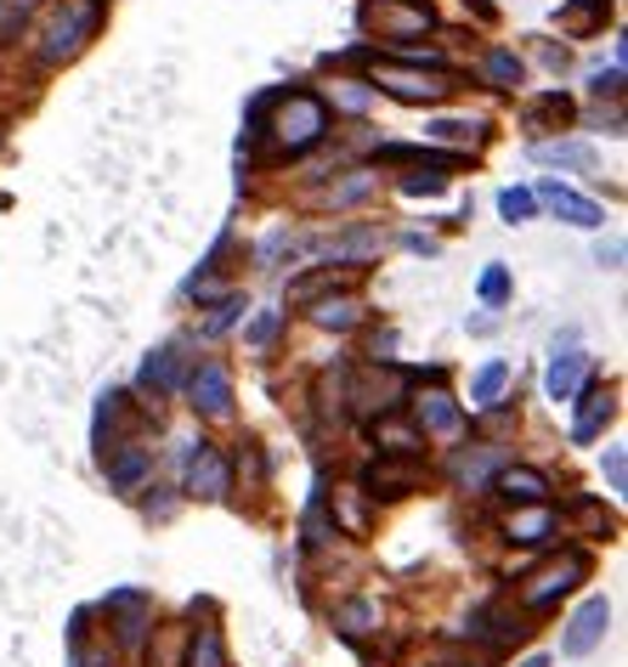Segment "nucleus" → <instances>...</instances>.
I'll list each match as a JSON object with an SVG mask.
<instances>
[{"instance_id": "nucleus-34", "label": "nucleus", "mask_w": 628, "mask_h": 667, "mask_svg": "<svg viewBox=\"0 0 628 667\" xmlns=\"http://www.w3.org/2000/svg\"><path fill=\"white\" fill-rule=\"evenodd\" d=\"M431 137H442V142H481V125H470V119H437Z\"/></svg>"}, {"instance_id": "nucleus-29", "label": "nucleus", "mask_w": 628, "mask_h": 667, "mask_svg": "<svg viewBox=\"0 0 628 667\" xmlns=\"http://www.w3.org/2000/svg\"><path fill=\"white\" fill-rule=\"evenodd\" d=\"M481 74L492 80V85H521V57L515 51H487V62H481Z\"/></svg>"}, {"instance_id": "nucleus-24", "label": "nucleus", "mask_w": 628, "mask_h": 667, "mask_svg": "<svg viewBox=\"0 0 628 667\" xmlns=\"http://www.w3.org/2000/svg\"><path fill=\"white\" fill-rule=\"evenodd\" d=\"M187 667H226V651H221V628H216V622H205V628L193 633Z\"/></svg>"}, {"instance_id": "nucleus-16", "label": "nucleus", "mask_w": 628, "mask_h": 667, "mask_svg": "<svg viewBox=\"0 0 628 667\" xmlns=\"http://www.w3.org/2000/svg\"><path fill=\"white\" fill-rule=\"evenodd\" d=\"M380 244H385V232H380V226H351V232H340V238L328 244V266H335V260L362 266V260H374V255H380Z\"/></svg>"}, {"instance_id": "nucleus-15", "label": "nucleus", "mask_w": 628, "mask_h": 667, "mask_svg": "<svg viewBox=\"0 0 628 667\" xmlns=\"http://www.w3.org/2000/svg\"><path fill=\"white\" fill-rule=\"evenodd\" d=\"M492 487H499L510 504H544L549 498V481L538 470H526V464H504V470L492 476Z\"/></svg>"}, {"instance_id": "nucleus-43", "label": "nucleus", "mask_w": 628, "mask_h": 667, "mask_svg": "<svg viewBox=\"0 0 628 667\" xmlns=\"http://www.w3.org/2000/svg\"><path fill=\"white\" fill-rule=\"evenodd\" d=\"M544 62H549V69H567L572 57H567V46H544Z\"/></svg>"}, {"instance_id": "nucleus-8", "label": "nucleus", "mask_w": 628, "mask_h": 667, "mask_svg": "<svg viewBox=\"0 0 628 667\" xmlns=\"http://www.w3.org/2000/svg\"><path fill=\"white\" fill-rule=\"evenodd\" d=\"M103 470H108V487H114V492H137V487H148V476H153V453H148L142 442H119V447L103 458Z\"/></svg>"}, {"instance_id": "nucleus-11", "label": "nucleus", "mask_w": 628, "mask_h": 667, "mask_svg": "<svg viewBox=\"0 0 628 667\" xmlns=\"http://www.w3.org/2000/svg\"><path fill=\"white\" fill-rule=\"evenodd\" d=\"M414 419H419V430H431V436H458V430H465V413H458V402L447 390L414 396Z\"/></svg>"}, {"instance_id": "nucleus-2", "label": "nucleus", "mask_w": 628, "mask_h": 667, "mask_svg": "<svg viewBox=\"0 0 628 667\" xmlns=\"http://www.w3.org/2000/svg\"><path fill=\"white\" fill-rule=\"evenodd\" d=\"M583 572H589V554H560V560L538 565V572L521 583V606H526V611H549L567 588H578Z\"/></svg>"}, {"instance_id": "nucleus-3", "label": "nucleus", "mask_w": 628, "mask_h": 667, "mask_svg": "<svg viewBox=\"0 0 628 667\" xmlns=\"http://www.w3.org/2000/svg\"><path fill=\"white\" fill-rule=\"evenodd\" d=\"M182 458H187V492H193V498H205V504H221L226 487H233V464H226L205 436L187 442Z\"/></svg>"}, {"instance_id": "nucleus-23", "label": "nucleus", "mask_w": 628, "mask_h": 667, "mask_svg": "<svg viewBox=\"0 0 628 667\" xmlns=\"http://www.w3.org/2000/svg\"><path fill=\"white\" fill-rule=\"evenodd\" d=\"M549 531H555V510L544 504V510H533V515H510L504 538H510V543H544Z\"/></svg>"}, {"instance_id": "nucleus-22", "label": "nucleus", "mask_w": 628, "mask_h": 667, "mask_svg": "<svg viewBox=\"0 0 628 667\" xmlns=\"http://www.w3.org/2000/svg\"><path fill=\"white\" fill-rule=\"evenodd\" d=\"M374 442H380L385 458H408V464L419 458V436H414L408 424H396V419H380V424H374Z\"/></svg>"}, {"instance_id": "nucleus-21", "label": "nucleus", "mask_w": 628, "mask_h": 667, "mask_svg": "<svg viewBox=\"0 0 628 667\" xmlns=\"http://www.w3.org/2000/svg\"><path fill=\"white\" fill-rule=\"evenodd\" d=\"M335 628L346 633V640H362V633L380 628V606L374 599H346V606L335 611Z\"/></svg>"}, {"instance_id": "nucleus-37", "label": "nucleus", "mask_w": 628, "mask_h": 667, "mask_svg": "<svg viewBox=\"0 0 628 667\" xmlns=\"http://www.w3.org/2000/svg\"><path fill=\"white\" fill-rule=\"evenodd\" d=\"M369 187H374V171H357L351 182H340L335 192H328V204L340 210V204H351V198H362V192H369Z\"/></svg>"}, {"instance_id": "nucleus-42", "label": "nucleus", "mask_w": 628, "mask_h": 667, "mask_svg": "<svg viewBox=\"0 0 628 667\" xmlns=\"http://www.w3.org/2000/svg\"><path fill=\"white\" fill-rule=\"evenodd\" d=\"M414 255H437V238H419V232H408V238H403Z\"/></svg>"}, {"instance_id": "nucleus-32", "label": "nucleus", "mask_w": 628, "mask_h": 667, "mask_svg": "<svg viewBox=\"0 0 628 667\" xmlns=\"http://www.w3.org/2000/svg\"><path fill=\"white\" fill-rule=\"evenodd\" d=\"M606 7L612 0H567V7H560V23H578V28H594L606 17Z\"/></svg>"}, {"instance_id": "nucleus-41", "label": "nucleus", "mask_w": 628, "mask_h": 667, "mask_svg": "<svg viewBox=\"0 0 628 667\" xmlns=\"http://www.w3.org/2000/svg\"><path fill=\"white\" fill-rule=\"evenodd\" d=\"M594 96H623V69H612V74H594V85H589Z\"/></svg>"}, {"instance_id": "nucleus-30", "label": "nucleus", "mask_w": 628, "mask_h": 667, "mask_svg": "<svg viewBox=\"0 0 628 667\" xmlns=\"http://www.w3.org/2000/svg\"><path fill=\"white\" fill-rule=\"evenodd\" d=\"M244 306H249V300H244V294H226V300H221V306H216V312L205 317V334H210V340H216V334H226V328H233V323L244 317Z\"/></svg>"}, {"instance_id": "nucleus-14", "label": "nucleus", "mask_w": 628, "mask_h": 667, "mask_svg": "<svg viewBox=\"0 0 628 667\" xmlns=\"http://www.w3.org/2000/svg\"><path fill=\"white\" fill-rule=\"evenodd\" d=\"M374 85L391 91L396 103H442L447 96V80H419V74H403V69H374Z\"/></svg>"}, {"instance_id": "nucleus-12", "label": "nucleus", "mask_w": 628, "mask_h": 667, "mask_svg": "<svg viewBox=\"0 0 628 667\" xmlns=\"http://www.w3.org/2000/svg\"><path fill=\"white\" fill-rule=\"evenodd\" d=\"M137 385H142L148 396H171V390L182 385V346H159V351H148Z\"/></svg>"}, {"instance_id": "nucleus-27", "label": "nucleus", "mask_w": 628, "mask_h": 667, "mask_svg": "<svg viewBox=\"0 0 628 667\" xmlns=\"http://www.w3.org/2000/svg\"><path fill=\"white\" fill-rule=\"evenodd\" d=\"M499 215H504L510 226L533 221V215H538V198H533V187H504V192H499Z\"/></svg>"}, {"instance_id": "nucleus-40", "label": "nucleus", "mask_w": 628, "mask_h": 667, "mask_svg": "<svg viewBox=\"0 0 628 667\" xmlns=\"http://www.w3.org/2000/svg\"><path fill=\"white\" fill-rule=\"evenodd\" d=\"M391 356H396V334H391V328H380L374 340H369V362H391Z\"/></svg>"}, {"instance_id": "nucleus-19", "label": "nucleus", "mask_w": 628, "mask_h": 667, "mask_svg": "<svg viewBox=\"0 0 628 667\" xmlns=\"http://www.w3.org/2000/svg\"><path fill=\"white\" fill-rule=\"evenodd\" d=\"M504 453H492V447H481V453H458L453 458V481H465V487H481L487 476H499L504 470Z\"/></svg>"}, {"instance_id": "nucleus-10", "label": "nucleus", "mask_w": 628, "mask_h": 667, "mask_svg": "<svg viewBox=\"0 0 628 667\" xmlns=\"http://www.w3.org/2000/svg\"><path fill=\"white\" fill-rule=\"evenodd\" d=\"M617 419V390L606 385H589V390H578V424H572V442H594L601 430Z\"/></svg>"}, {"instance_id": "nucleus-39", "label": "nucleus", "mask_w": 628, "mask_h": 667, "mask_svg": "<svg viewBox=\"0 0 628 667\" xmlns=\"http://www.w3.org/2000/svg\"><path fill=\"white\" fill-rule=\"evenodd\" d=\"M606 481H612L617 492L628 487V453H623V447H612V453H606Z\"/></svg>"}, {"instance_id": "nucleus-6", "label": "nucleus", "mask_w": 628, "mask_h": 667, "mask_svg": "<svg viewBox=\"0 0 628 667\" xmlns=\"http://www.w3.org/2000/svg\"><path fill=\"white\" fill-rule=\"evenodd\" d=\"M187 402L198 419H226L233 413V374H226L221 362H205V368L187 379Z\"/></svg>"}, {"instance_id": "nucleus-20", "label": "nucleus", "mask_w": 628, "mask_h": 667, "mask_svg": "<svg viewBox=\"0 0 628 667\" xmlns=\"http://www.w3.org/2000/svg\"><path fill=\"white\" fill-rule=\"evenodd\" d=\"M312 323H317V328L346 334V328H357V323H362V306H357L351 294H340V300H335V294H323L317 306H312Z\"/></svg>"}, {"instance_id": "nucleus-38", "label": "nucleus", "mask_w": 628, "mask_h": 667, "mask_svg": "<svg viewBox=\"0 0 628 667\" xmlns=\"http://www.w3.org/2000/svg\"><path fill=\"white\" fill-rule=\"evenodd\" d=\"M447 187V176H408L403 182V192H414V198H437Z\"/></svg>"}, {"instance_id": "nucleus-44", "label": "nucleus", "mask_w": 628, "mask_h": 667, "mask_svg": "<svg viewBox=\"0 0 628 667\" xmlns=\"http://www.w3.org/2000/svg\"><path fill=\"white\" fill-rule=\"evenodd\" d=\"M594 260H601V266H617V260H623V244H601V255H594Z\"/></svg>"}, {"instance_id": "nucleus-9", "label": "nucleus", "mask_w": 628, "mask_h": 667, "mask_svg": "<svg viewBox=\"0 0 628 667\" xmlns=\"http://www.w3.org/2000/svg\"><path fill=\"white\" fill-rule=\"evenodd\" d=\"M533 198H544V204H549L560 221H572V226H601V221H606V210L594 204V198L572 192L567 182H538V192H533Z\"/></svg>"}, {"instance_id": "nucleus-4", "label": "nucleus", "mask_w": 628, "mask_h": 667, "mask_svg": "<svg viewBox=\"0 0 628 667\" xmlns=\"http://www.w3.org/2000/svg\"><path fill=\"white\" fill-rule=\"evenodd\" d=\"M606 628H612V599L606 594H589L583 606L572 611L567 633H560V651H567V656H589L594 645L606 640Z\"/></svg>"}, {"instance_id": "nucleus-13", "label": "nucleus", "mask_w": 628, "mask_h": 667, "mask_svg": "<svg viewBox=\"0 0 628 667\" xmlns=\"http://www.w3.org/2000/svg\"><path fill=\"white\" fill-rule=\"evenodd\" d=\"M589 379V351H555L549 374H544V390L555 396V402H572V396L583 390Z\"/></svg>"}, {"instance_id": "nucleus-35", "label": "nucleus", "mask_w": 628, "mask_h": 667, "mask_svg": "<svg viewBox=\"0 0 628 667\" xmlns=\"http://www.w3.org/2000/svg\"><path fill=\"white\" fill-rule=\"evenodd\" d=\"M328 283H335V266H323V272H306V278H294L289 283V300H294V306H301V300H312L317 289H328Z\"/></svg>"}, {"instance_id": "nucleus-45", "label": "nucleus", "mask_w": 628, "mask_h": 667, "mask_svg": "<svg viewBox=\"0 0 628 667\" xmlns=\"http://www.w3.org/2000/svg\"><path fill=\"white\" fill-rule=\"evenodd\" d=\"M521 667H555V662H549V656H526Z\"/></svg>"}, {"instance_id": "nucleus-25", "label": "nucleus", "mask_w": 628, "mask_h": 667, "mask_svg": "<svg viewBox=\"0 0 628 667\" xmlns=\"http://www.w3.org/2000/svg\"><path fill=\"white\" fill-rule=\"evenodd\" d=\"M504 385H510V362H487V368L476 374V385H470V402L476 408H492L504 396Z\"/></svg>"}, {"instance_id": "nucleus-7", "label": "nucleus", "mask_w": 628, "mask_h": 667, "mask_svg": "<svg viewBox=\"0 0 628 667\" xmlns=\"http://www.w3.org/2000/svg\"><path fill=\"white\" fill-rule=\"evenodd\" d=\"M96 28V7H74V12H57L51 23H46V40H40V57L46 62H69L80 46H85V35Z\"/></svg>"}, {"instance_id": "nucleus-33", "label": "nucleus", "mask_w": 628, "mask_h": 667, "mask_svg": "<svg viewBox=\"0 0 628 667\" xmlns=\"http://www.w3.org/2000/svg\"><path fill=\"white\" fill-rule=\"evenodd\" d=\"M278 328H283V312H260V317L249 323V334H244L249 351H267V346L278 340Z\"/></svg>"}, {"instance_id": "nucleus-28", "label": "nucleus", "mask_w": 628, "mask_h": 667, "mask_svg": "<svg viewBox=\"0 0 628 667\" xmlns=\"http://www.w3.org/2000/svg\"><path fill=\"white\" fill-rule=\"evenodd\" d=\"M572 515H578V526H583V538H612V531H617V520H612L601 504H594V498H578Z\"/></svg>"}, {"instance_id": "nucleus-17", "label": "nucleus", "mask_w": 628, "mask_h": 667, "mask_svg": "<svg viewBox=\"0 0 628 667\" xmlns=\"http://www.w3.org/2000/svg\"><path fill=\"white\" fill-rule=\"evenodd\" d=\"M572 125V96L567 91H544L533 108H526V130H567Z\"/></svg>"}, {"instance_id": "nucleus-26", "label": "nucleus", "mask_w": 628, "mask_h": 667, "mask_svg": "<svg viewBox=\"0 0 628 667\" xmlns=\"http://www.w3.org/2000/svg\"><path fill=\"white\" fill-rule=\"evenodd\" d=\"M533 159H544V164H572V171H594V148H589V142H555V148H533Z\"/></svg>"}, {"instance_id": "nucleus-31", "label": "nucleus", "mask_w": 628, "mask_h": 667, "mask_svg": "<svg viewBox=\"0 0 628 667\" xmlns=\"http://www.w3.org/2000/svg\"><path fill=\"white\" fill-rule=\"evenodd\" d=\"M481 300H487V306H504V300H510V266H499V260H492L487 266V272H481Z\"/></svg>"}, {"instance_id": "nucleus-1", "label": "nucleus", "mask_w": 628, "mask_h": 667, "mask_svg": "<svg viewBox=\"0 0 628 667\" xmlns=\"http://www.w3.org/2000/svg\"><path fill=\"white\" fill-rule=\"evenodd\" d=\"M272 108H278V119H272V125H260V130H272V148H278V153H306V148L323 142L328 108L317 103L312 91H278V96H272Z\"/></svg>"}, {"instance_id": "nucleus-36", "label": "nucleus", "mask_w": 628, "mask_h": 667, "mask_svg": "<svg viewBox=\"0 0 628 667\" xmlns=\"http://www.w3.org/2000/svg\"><path fill=\"white\" fill-rule=\"evenodd\" d=\"M380 159H419L414 148H385ZM425 164H431L437 176H447V171H458V153H425Z\"/></svg>"}, {"instance_id": "nucleus-5", "label": "nucleus", "mask_w": 628, "mask_h": 667, "mask_svg": "<svg viewBox=\"0 0 628 667\" xmlns=\"http://www.w3.org/2000/svg\"><path fill=\"white\" fill-rule=\"evenodd\" d=\"M103 611H108V622H114V633L125 645H142L148 640V628H153V599L142 594V588H114L108 599H103Z\"/></svg>"}, {"instance_id": "nucleus-18", "label": "nucleus", "mask_w": 628, "mask_h": 667, "mask_svg": "<svg viewBox=\"0 0 628 667\" xmlns=\"http://www.w3.org/2000/svg\"><path fill=\"white\" fill-rule=\"evenodd\" d=\"M362 487H369L374 498H403V492H414V464H391V458H380L369 476H362Z\"/></svg>"}]
</instances>
